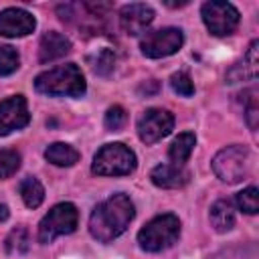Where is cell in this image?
<instances>
[{
  "instance_id": "cell-18",
  "label": "cell",
  "mask_w": 259,
  "mask_h": 259,
  "mask_svg": "<svg viewBox=\"0 0 259 259\" xmlns=\"http://www.w3.org/2000/svg\"><path fill=\"white\" fill-rule=\"evenodd\" d=\"M194 144H196V136L192 132L178 134V138H174V142L168 148V158L172 160V164L182 166L190 158V154L194 150Z\"/></svg>"
},
{
  "instance_id": "cell-2",
  "label": "cell",
  "mask_w": 259,
  "mask_h": 259,
  "mask_svg": "<svg viewBox=\"0 0 259 259\" xmlns=\"http://www.w3.org/2000/svg\"><path fill=\"white\" fill-rule=\"evenodd\" d=\"M34 89L42 95H67V97H81L87 91L85 77L75 63H67L55 69L40 73L34 79Z\"/></svg>"
},
{
  "instance_id": "cell-4",
  "label": "cell",
  "mask_w": 259,
  "mask_h": 259,
  "mask_svg": "<svg viewBox=\"0 0 259 259\" xmlns=\"http://www.w3.org/2000/svg\"><path fill=\"white\" fill-rule=\"evenodd\" d=\"M180 237V221L176 214L166 212L146 223L138 233V243L148 253H158L172 247Z\"/></svg>"
},
{
  "instance_id": "cell-7",
  "label": "cell",
  "mask_w": 259,
  "mask_h": 259,
  "mask_svg": "<svg viewBox=\"0 0 259 259\" xmlns=\"http://www.w3.org/2000/svg\"><path fill=\"white\" fill-rule=\"evenodd\" d=\"M202 14V22L206 24L208 32L214 36H227L231 34L237 24H239V10L231 4V2H219V0H210L204 2L200 8Z\"/></svg>"
},
{
  "instance_id": "cell-15",
  "label": "cell",
  "mask_w": 259,
  "mask_h": 259,
  "mask_svg": "<svg viewBox=\"0 0 259 259\" xmlns=\"http://www.w3.org/2000/svg\"><path fill=\"white\" fill-rule=\"evenodd\" d=\"M71 51V40L57 32V30H49L40 36V45H38V61L40 63H51L57 61L61 57H65Z\"/></svg>"
},
{
  "instance_id": "cell-5",
  "label": "cell",
  "mask_w": 259,
  "mask_h": 259,
  "mask_svg": "<svg viewBox=\"0 0 259 259\" xmlns=\"http://www.w3.org/2000/svg\"><path fill=\"white\" fill-rule=\"evenodd\" d=\"M138 166L134 150L125 144H105L93 158L91 172L97 176H125L132 174Z\"/></svg>"
},
{
  "instance_id": "cell-24",
  "label": "cell",
  "mask_w": 259,
  "mask_h": 259,
  "mask_svg": "<svg viewBox=\"0 0 259 259\" xmlns=\"http://www.w3.org/2000/svg\"><path fill=\"white\" fill-rule=\"evenodd\" d=\"M237 206L247 214H255L259 210V192H257V188L249 186V188L241 190L237 194Z\"/></svg>"
},
{
  "instance_id": "cell-23",
  "label": "cell",
  "mask_w": 259,
  "mask_h": 259,
  "mask_svg": "<svg viewBox=\"0 0 259 259\" xmlns=\"http://www.w3.org/2000/svg\"><path fill=\"white\" fill-rule=\"evenodd\" d=\"M20 65V57L18 51L10 45H2L0 47V77L12 75Z\"/></svg>"
},
{
  "instance_id": "cell-13",
  "label": "cell",
  "mask_w": 259,
  "mask_h": 259,
  "mask_svg": "<svg viewBox=\"0 0 259 259\" xmlns=\"http://www.w3.org/2000/svg\"><path fill=\"white\" fill-rule=\"evenodd\" d=\"M257 69H259V40H253L245 53V57L235 63L229 71H227V83H239V81H249L257 77Z\"/></svg>"
},
{
  "instance_id": "cell-26",
  "label": "cell",
  "mask_w": 259,
  "mask_h": 259,
  "mask_svg": "<svg viewBox=\"0 0 259 259\" xmlns=\"http://www.w3.org/2000/svg\"><path fill=\"white\" fill-rule=\"evenodd\" d=\"M125 119H127V113L121 105H111L107 111H105V117H103V123L109 132H119L123 125H125Z\"/></svg>"
},
{
  "instance_id": "cell-8",
  "label": "cell",
  "mask_w": 259,
  "mask_h": 259,
  "mask_svg": "<svg viewBox=\"0 0 259 259\" xmlns=\"http://www.w3.org/2000/svg\"><path fill=\"white\" fill-rule=\"evenodd\" d=\"M182 42H184L182 30L174 28V26H168V28L148 32L142 38L140 49H142V55L148 57V59H162V57H170V55L178 53Z\"/></svg>"
},
{
  "instance_id": "cell-17",
  "label": "cell",
  "mask_w": 259,
  "mask_h": 259,
  "mask_svg": "<svg viewBox=\"0 0 259 259\" xmlns=\"http://www.w3.org/2000/svg\"><path fill=\"white\" fill-rule=\"evenodd\" d=\"M45 158H47V162H51L53 166L67 168V166H73V164L79 162V152H77L71 144L55 142V144H51V146L45 150Z\"/></svg>"
},
{
  "instance_id": "cell-19",
  "label": "cell",
  "mask_w": 259,
  "mask_h": 259,
  "mask_svg": "<svg viewBox=\"0 0 259 259\" xmlns=\"http://www.w3.org/2000/svg\"><path fill=\"white\" fill-rule=\"evenodd\" d=\"M18 192H20V198L24 200V204L28 208H36L45 200V188H42V184L34 176L22 178L20 184H18Z\"/></svg>"
},
{
  "instance_id": "cell-20",
  "label": "cell",
  "mask_w": 259,
  "mask_h": 259,
  "mask_svg": "<svg viewBox=\"0 0 259 259\" xmlns=\"http://www.w3.org/2000/svg\"><path fill=\"white\" fill-rule=\"evenodd\" d=\"M89 65L95 75L105 77L115 69V55L111 49H99L97 53L89 55Z\"/></svg>"
},
{
  "instance_id": "cell-21",
  "label": "cell",
  "mask_w": 259,
  "mask_h": 259,
  "mask_svg": "<svg viewBox=\"0 0 259 259\" xmlns=\"http://www.w3.org/2000/svg\"><path fill=\"white\" fill-rule=\"evenodd\" d=\"M28 243H30L28 231L24 227H16L6 237V243H4L6 245V253H10V255H22V253L28 251Z\"/></svg>"
},
{
  "instance_id": "cell-10",
  "label": "cell",
  "mask_w": 259,
  "mask_h": 259,
  "mask_svg": "<svg viewBox=\"0 0 259 259\" xmlns=\"http://www.w3.org/2000/svg\"><path fill=\"white\" fill-rule=\"evenodd\" d=\"M28 121L30 113L22 95H12L0 101V136H8L14 130H22L24 125H28Z\"/></svg>"
},
{
  "instance_id": "cell-27",
  "label": "cell",
  "mask_w": 259,
  "mask_h": 259,
  "mask_svg": "<svg viewBox=\"0 0 259 259\" xmlns=\"http://www.w3.org/2000/svg\"><path fill=\"white\" fill-rule=\"evenodd\" d=\"M170 85H172V89H174L178 95H182V97H190V95L194 93V83H192L190 75L184 73V71L174 73V75L170 77Z\"/></svg>"
},
{
  "instance_id": "cell-14",
  "label": "cell",
  "mask_w": 259,
  "mask_h": 259,
  "mask_svg": "<svg viewBox=\"0 0 259 259\" xmlns=\"http://www.w3.org/2000/svg\"><path fill=\"white\" fill-rule=\"evenodd\" d=\"M150 178L156 186L160 188H182L190 180V172L184 166L176 164H158L152 172Z\"/></svg>"
},
{
  "instance_id": "cell-28",
  "label": "cell",
  "mask_w": 259,
  "mask_h": 259,
  "mask_svg": "<svg viewBox=\"0 0 259 259\" xmlns=\"http://www.w3.org/2000/svg\"><path fill=\"white\" fill-rule=\"evenodd\" d=\"M8 219V206L6 204H0V223Z\"/></svg>"
},
{
  "instance_id": "cell-6",
  "label": "cell",
  "mask_w": 259,
  "mask_h": 259,
  "mask_svg": "<svg viewBox=\"0 0 259 259\" xmlns=\"http://www.w3.org/2000/svg\"><path fill=\"white\" fill-rule=\"evenodd\" d=\"M79 212L73 202H61L53 206L38 223V243L49 245L61 235H71L77 229Z\"/></svg>"
},
{
  "instance_id": "cell-1",
  "label": "cell",
  "mask_w": 259,
  "mask_h": 259,
  "mask_svg": "<svg viewBox=\"0 0 259 259\" xmlns=\"http://www.w3.org/2000/svg\"><path fill=\"white\" fill-rule=\"evenodd\" d=\"M136 206L127 194H113L99 202L89 217V233L99 243H109L117 239L134 221Z\"/></svg>"
},
{
  "instance_id": "cell-22",
  "label": "cell",
  "mask_w": 259,
  "mask_h": 259,
  "mask_svg": "<svg viewBox=\"0 0 259 259\" xmlns=\"http://www.w3.org/2000/svg\"><path fill=\"white\" fill-rule=\"evenodd\" d=\"M243 113H245V119L249 123L251 130L257 127V119H259V105H257V89L255 87H249L243 91Z\"/></svg>"
},
{
  "instance_id": "cell-3",
  "label": "cell",
  "mask_w": 259,
  "mask_h": 259,
  "mask_svg": "<svg viewBox=\"0 0 259 259\" xmlns=\"http://www.w3.org/2000/svg\"><path fill=\"white\" fill-rule=\"evenodd\" d=\"M255 164V156L247 146H227L212 158V172L219 180L227 184H237L245 180Z\"/></svg>"
},
{
  "instance_id": "cell-25",
  "label": "cell",
  "mask_w": 259,
  "mask_h": 259,
  "mask_svg": "<svg viewBox=\"0 0 259 259\" xmlns=\"http://www.w3.org/2000/svg\"><path fill=\"white\" fill-rule=\"evenodd\" d=\"M20 168V154L16 150H0V180L12 176Z\"/></svg>"
},
{
  "instance_id": "cell-12",
  "label": "cell",
  "mask_w": 259,
  "mask_h": 259,
  "mask_svg": "<svg viewBox=\"0 0 259 259\" xmlns=\"http://www.w3.org/2000/svg\"><path fill=\"white\" fill-rule=\"evenodd\" d=\"M36 20L24 8H6L0 12V34L2 36H26L34 30Z\"/></svg>"
},
{
  "instance_id": "cell-16",
  "label": "cell",
  "mask_w": 259,
  "mask_h": 259,
  "mask_svg": "<svg viewBox=\"0 0 259 259\" xmlns=\"http://www.w3.org/2000/svg\"><path fill=\"white\" fill-rule=\"evenodd\" d=\"M208 217H210V225L219 233H229L235 227V208L231 200H217L210 206Z\"/></svg>"
},
{
  "instance_id": "cell-9",
  "label": "cell",
  "mask_w": 259,
  "mask_h": 259,
  "mask_svg": "<svg viewBox=\"0 0 259 259\" xmlns=\"http://www.w3.org/2000/svg\"><path fill=\"white\" fill-rule=\"evenodd\" d=\"M174 127V115L168 109L150 107L138 119V136L144 144H156L166 138Z\"/></svg>"
},
{
  "instance_id": "cell-11",
  "label": "cell",
  "mask_w": 259,
  "mask_h": 259,
  "mask_svg": "<svg viewBox=\"0 0 259 259\" xmlns=\"http://www.w3.org/2000/svg\"><path fill=\"white\" fill-rule=\"evenodd\" d=\"M154 20V8L150 4H142V2H136V4H127L119 10V26L125 34H140L144 32Z\"/></svg>"
}]
</instances>
